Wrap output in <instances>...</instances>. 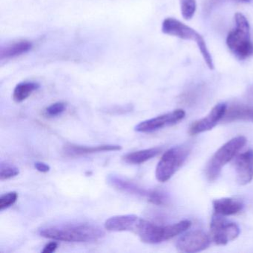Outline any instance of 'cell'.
<instances>
[{
    "label": "cell",
    "instance_id": "obj_1",
    "mask_svg": "<svg viewBox=\"0 0 253 253\" xmlns=\"http://www.w3.org/2000/svg\"><path fill=\"white\" fill-rule=\"evenodd\" d=\"M40 235L43 238L64 242H94L105 235L101 228L88 223H70L42 228Z\"/></svg>",
    "mask_w": 253,
    "mask_h": 253
},
{
    "label": "cell",
    "instance_id": "obj_2",
    "mask_svg": "<svg viewBox=\"0 0 253 253\" xmlns=\"http://www.w3.org/2000/svg\"><path fill=\"white\" fill-rule=\"evenodd\" d=\"M235 29L228 34L226 45L232 54L239 60H247L253 55V43L250 38V27L244 14L235 16Z\"/></svg>",
    "mask_w": 253,
    "mask_h": 253
},
{
    "label": "cell",
    "instance_id": "obj_3",
    "mask_svg": "<svg viewBox=\"0 0 253 253\" xmlns=\"http://www.w3.org/2000/svg\"><path fill=\"white\" fill-rule=\"evenodd\" d=\"M191 226L189 220H184L174 224L160 226L142 219L137 234L142 242L149 244H157L171 239L183 233Z\"/></svg>",
    "mask_w": 253,
    "mask_h": 253
},
{
    "label": "cell",
    "instance_id": "obj_4",
    "mask_svg": "<svg viewBox=\"0 0 253 253\" xmlns=\"http://www.w3.org/2000/svg\"><path fill=\"white\" fill-rule=\"evenodd\" d=\"M162 32L165 35L180 39L195 41L209 69H214L212 57L207 48V43L203 37L196 31L176 19L167 18L162 23Z\"/></svg>",
    "mask_w": 253,
    "mask_h": 253
},
{
    "label": "cell",
    "instance_id": "obj_5",
    "mask_svg": "<svg viewBox=\"0 0 253 253\" xmlns=\"http://www.w3.org/2000/svg\"><path fill=\"white\" fill-rule=\"evenodd\" d=\"M247 139L244 136L233 137L223 144L209 161L206 175L210 181H214L221 172L222 169L244 147Z\"/></svg>",
    "mask_w": 253,
    "mask_h": 253
},
{
    "label": "cell",
    "instance_id": "obj_6",
    "mask_svg": "<svg viewBox=\"0 0 253 253\" xmlns=\"http://www.w3.org/2000/svg\"><path fill=\"white\" fill-rule=\"evenodd\" d=\"M188 146H177L171 148L163 155L155 171L157 180L165 183L169 180L182 167L190 154Z\"/></svg>",
    "mask_w": 253,
    "mask_h": 253
},
{
    "label": "cell",
    "instance_id": "obj_7",
    "mask_svg": "<svg viewBox=\"0 0 253 253\" xmlns=\"http://www.w3.org/2000/svg\"><path fill=\"white\" fill-rule=\"evenodd\" d=\"M210 233L214 244L219 246L226 245L239 236V226L233 222L229 221L223 215L214 214L210 223Z\"/></svg>",
    "mask_w": 253,
    "mask_h": 253
},
{
    "label": "cell",
    "instance_id": "obj_8",
    "mask_svg": "<svg viewBox=\"0 0 253 253\" xmlns=\"http://www.w3.org/2000/svg\"><path fill=\"white\" fill-rule=\"evenodd\" d=\"M185 115L186 113L183 109H177L156 118L143 121L136 126L134 129L137 132H152L164 127L177 124L184 118Z\"/></svg>",
    "mask_w": 253,
    "mask_h": 253
},
{
    "label": "cell",
    "instance_id": "obj_9",
    "mask_svg": "<svg viewBox=\"0 0 253 253\" xmlns=\"http://www.w3.org/2000/svg\"><path fill=\"white\" fill-rule=\"evenodd\" d=\"M210 241V237L204 231H192L183 235L177 241L176 247L181 253H198L208 248Z\"/></svg>",
    "mask_w": 253,
    "mask_h": 253
},
{
    "label": "cell",
    "instance_id": "obj_10",
    "mask_svg": "<svg viewBox=\"0 0 253 253\" xmlns=\"http://www.w3.org/2000/svg\"><path fill=\"white\" fill-rule=\"evenodd\" d=\"M226 109L227 106L226 103H218L216 105L205 118L195 121L191 125L189 134L191 135H196L212 129L220 120H223Z\"/></svg>",
    "mask_w": 253,
    "mask_h": 253
},
{
    "label": "cell",
    "instance_id": "obj_11",
    "mask_svg": "<svg viewBox=\"0 0 253 253\" xmlns=\"http://www.w3.org/2000/svg\"><path fill=\"white\" fill-rule=\"evenodd\" d=\"M135 214L114 216L105 222V228L111 232H132L137 234L142 220Z\"/></svg>",
    "mask_w": 253,
    "mask_h": 253
},
{
    "label": "cell",
    "instance_id": "obj_12",
    "mask_svg": "<svg viewBox=\"0 0 253 253\" xmlns=\"http://www.w3.org/2000/svg\"><path fill=\"white\" fill-rule=\"evenodd\" d=\"M235 167L238 184L244 186L250 183L253 178V150L250 149L238 155Z\"/></svg>",
    "mask_w": 253,
    "mask_h": 253
},
{
    "label": "cell",
    "instance_id": "obj_13",
    "mask_svg": "<svg viewBox=\"0 0 253 253\" xmlns=\"http://www.w3.org/2000/svg\"><path fill=\"white\" fill-rule=\"evenodd\" d=\"M122 147L118 145L105 144L95 146H80V145L67 144L63 147V154L69 158L85 156L91 154L105 152L120 151Z\"/></svg>",
    "mask_w": 253,
    "mask_h": 253
},
{
    "label": "cell",
    "instance_id": "obj_14",
    "mask_svg": "<svg viewBox=\"0 0 253 253\" xmlns=\"http://www.w3.org/2000/svg\"><path fill=\"white\" fill-rule=\"evenodd\" d=\"M108 183L112 187H115V189H118V190L121 191V192L146 198L147 201L149 195H150L151 190H146V189L137 186V184L133 183V182L126 180V179L121 178V177H118V176H109V178H108Z\"/></svg>",
    "mask_w": 253,
    "mask_h": 253
},
{
    "label": "cell",
    "instance_id": "obj_15",
    "mask_svg": "<svg viewBox=\"0 0 253 253\" xmlns=\"http://www.w3.org/2000/svg\"><path fill=\"white\" fill-rule=\"evenodd\" d=\"M215 214L223 216L234 215L243 210L242 203L238 200L231 198H219L212 202Z\"/></svg>",
    "mask_w": 253,
    "mask_h": 253
},
{
    "label": "cell",
    "instance_id": "obj_16",
    "mask_svg": "<svg viewBox=\"0 0 253 253\" xmlns=\"http://www.w3.org/2000/svg\"><path fill=\"white\" fill-rule=\"evenodd\" d=\"M223 120L225 122L236 121H248L253 122V107L242 105L231 106L229 109H226Z\"/></svg>",
    "mask_w": 253,
    "mask_h": 253
},
{
    "label": "cell",
    "instance_id": "obj_17",
    "mask_svg": "<svg viewBox=\"0 0 253 253\" xmlns=\"http://www.w3.org/2000/svg\"><path fill=\"white\" fill-rule=\"evenodd\" d=\"M161 152L160 148H151V149H143L127 154L123 158V160L127 164H141L152 158H155Z\"/></svg>",
    "mask_w": 253,
    "mask_h": 253
},
{
    "label": "cell",
    "instance_id": "obj_18",
    "mask_svg": "<svg viewBox=\"0 0 253 253\" xmlns=\"http://www.w3.org/2000/svg\"><path fill=\"white\" fill-rule=\"evenodd\" d=\"M32 48V43L27 41H20L14 42L1 50V60L14 58L26 54Z\"/></svg>",
    "mask_w": 253,
    "mask_h": 253
},
{
    "label": "cell",
    "instance_id": "obj_19",
    "mask_svg": "<svg viewBox=\"0 0 253 253\" xmlns=\"http://www.w3.org/2000/svg\"><path fill=\"white\" fill-rule=\"evenodd\" d=\"M40 88V85L35 82H23L17 85L13 93V99L17 103L26 100L34 91Z\"/></svg>",
    "mask_w": 253,
    "mask_h": 253
},
{
    "label": "cell",
    "instance_id": "obj_20",
    "mask_svg": "<svg viewBox=\"0 0 253 253\" xmlns=\"http://www.w3.org/2000/svg\"><path fill=\"white\" fill-rule=\"evenodd\" d=\"M196 0H180L181 14L185 20H191L196 11Z\"/></svg>",
    "mask_w": 253,
    "mask_h": 253
},
{
    "label": "cell",
    "instance_id": "obj_21",
    "mask_svg": "<svg viewBox=\"0 0 253 253\" xmlns=\"http://www.w3.org/2000/svg\"><path fill=\"white\" fill-rule=\"evenodd\" d=\"M20 174V170L15 166L8 163H2L0 167V178L1 180H8Z\"/></svg>",
    "mask_w": 253,
    "mask_h": 253
},
{
    "label": "cell",
    "instance_id": "obj_22",
    "mask_svg": "<svg viewBox=\"0 0 253 253\" xmlns=\"http://www.w3.org/2000/svg\"><path fill=\"white\" fill-rule=\"evenodd\" d=\"M18 198V194L16 192H10L0 197V210H6L14 205Z\"/></svg>",
    "mask_w": 253,
    "mask_h": 253
},
{
    "label": "cell",
    "instance_id": "obj_23",
    "mask_svg": "<svg viewBox=\"0 0 253 253\" xmlns=\"http://www.w3.org/2000/svg\"><path fill=\"white\" fill-rule=\"evenodd\" d=\"M148 201L155 205H166L168 203V197L161 191L151 190Z\"/></svg>",
    "mask_w": 253,
    "mask_h": 253
},
{
    "label": "cell",
    "instance_id": "obj_24",
    "mask_svg": "<svg viewBox=\"0 0 253 253\" xmlns=\"http://www.w3.org/2000/svg\"><path fill=\"white\" fill-rule=\"evenodd\" d=\"M66 109V104L63 102H57V103L51 104L45 109V113L46 116L49 118H54L59 116L65 112Z\"/></svg>",
    "mask_w": 253,
    "mask_h": 253
},
{
    "label": "cell",
    "instance_id": "obj_25",
    "mask_svg": "<svg viewBox=\"0 0 253 253\" xmlns=\"http://www.w3.org/2000/svg\"><path fill=\"white\" fill-rule=\"evenodd\" d=\"M225 0H206L205 5H204V9L207 12H210V10L212 9L216 5H218L220 2H223ZM235 2H242V3H247L250 2V0H232Z\"/></svg>",
    "mask_w": 253,
    "mask_h": 253
},
{
    "label": "cell",
    "instance_id": "obj_26",
    "mask_svg": "<svg viewBox=\"0 0 253 253\" xmlns=\"http://www.w3.org/2000/svg\"><path fill=\"white\" fill-rule=\"evenodd\" d=\"M35 167L38 171L42 173H46L50 171V167L48 164L42 162H36L35 164Z\"/></svg>",
    "mask_w": 253,
    "mask_h": 253
},
{
    "label": "cell",
    "instance_id": "obj_27",
    "mask_svg": "<svg viewBox=\"0 0 253 253\" xmlns=\"http://www.w3.org/2000/svg\"><path fill=\"white\" fill-rule=\"evenodd\" d=\"M57 247H58L57 243L55 242V241H52V242H50L46 244L42 252L43 253H51L57 250Z\"/></svg>",
    "mask_w": 253,
    "mask_h": 253
}]
</instances>
